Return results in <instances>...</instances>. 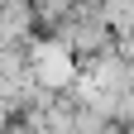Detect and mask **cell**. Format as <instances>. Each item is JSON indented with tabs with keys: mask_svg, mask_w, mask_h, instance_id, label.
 I'll use <instances>...</instances> for the list:
<instances>
[{
	"mask_svg": "<svg viewBox=\"0 0 134 134\" xmlns=\"http://www.w3.org/2000/svg\"><path fill=\"white\" fill-rule=\"evenodd\" d=\"M34 77H38V81H48V86L72 81V53H62V48H53V43L34 48Z\"/></svg>",
	"mask_w": 134,
	"mask_h": 134,
	"instance_id": "cell-1",
	"label": "cell"
}]
</instances>
